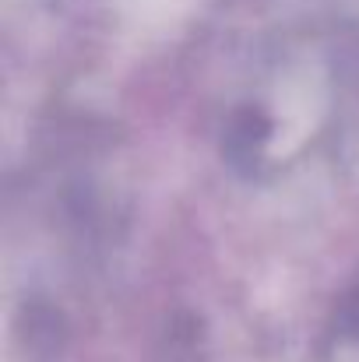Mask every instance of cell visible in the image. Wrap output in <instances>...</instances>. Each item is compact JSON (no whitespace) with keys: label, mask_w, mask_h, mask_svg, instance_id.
Listing matches in <instances>:
<instances>
[{"label":"cell","mask_w":359,"mask_h":362,"mask_svg":"<svg viewBox=\"0 0 359 362\" xmlns=\"http://www.w3.org/2000/svg\"><path fill=\"white\" fill-rule=\"evenodd\" d=\"M324 362H359V274L338 296L324 327Z\"/></svg>","instance_id":"2"},{"label":"cell","mask_w":359,"mask_h":362,"mask_svg":"<svg viewBox=\"0 0 359 362\" xmlns=\"http://www.w3.org/2000/svg\"><path fill=\"white\" fill-rule=\"evenodd\" d=\"M271 141H275L271 113H264L261 106H239L226 123L222 155L233 169L246 173V176H257L271 162Z\"/></svg>","instance_id":"1"}]
</instances>
